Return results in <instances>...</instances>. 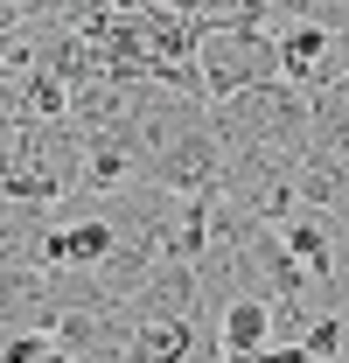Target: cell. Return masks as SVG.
<instances>
[{"instance_id": "obj_1", "label": "cell", "mask_w": 349, "mask_h": 363, "mask_svg": "<svg viewBox=\"0 0 349 363\" xmlns=\"http://www.w3.org/2000/svg\"><path fill=\"white\" fill-rule=\"evenodd\" d=\"M196 84L203 98H238V91L279 84V43L265 21H231V28H203L196 35Z\"/></svg>"}, {"instance_id": "obj_2", "label": "cell", "mask_w": 349, "mask_h": 363, "mask_svg": "<svg viewBox=\"0 0 349 363\" xmlns=\"http://www.w3.org/2000/svg\"><path fill=\"white\" fill-rule=\"evenodd\" d=\"M217 342L231 363H265V350H272V301L265 294H238V301H223L217 308Z\"/></svg>"}, {"instance_id": "obj_3", "label": "cell", "mask_w": 349, "mask_h": 363, "mask_svg": "<svg viewBox=\"0 0 349 363\" xmlns=\"http://www.w3.org/2000/svg\"><path fill=\"white\" fill-rule=\"evenodd\" d=\"M272 14H294V21H314L328 35L349 28V0H272Z\"/></svg>"}, {"instance_id": "obj_4", "label": "cell", "mask_w": 349, "mask_h": 363, "mask_svg": "<svg viewBox=\"0 0 349 363\" xmlns=\"http://www.w3.org/2000/svg\"><path fill=\"white\" fill-rule=\"evenodd\" d=\"M336 77H349V28L336 35Z\"/></svg>"}]
</instances>
